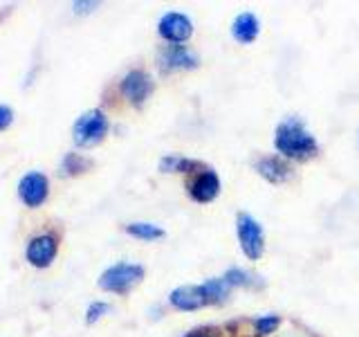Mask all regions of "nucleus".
I'll list each match as a JSON object with an SVG mask.
<instances>
[{
  "instance_id": "nucleus-21",
  "label": "nucleus",
  "mask_w": 359,
  "mask_h": 337,
  "mask_svg": "<svg viewBox=\"0 0 359 337\" xmlns=\"http://www.w3.org/2000/svg\"><path fill=\"white\" fill-rule=\"evenodd\" d=\"M222 329L218 326H198V329H191L187 331L182 337H222Z\"/></svg>"
},
{
  "instance_id": "nucleus-7",
  "label": "nucleus",
  "mask_w": 359,
  "mask_h": 337,
  "mask_svg": "<svg viewBox=\"0 0 359 337\" xmlns=\"http://www.w3.org/2000/svg\"><path fill=\"white\" fill-rule=\"evenodd\" d=\"M119 95L126 99V104L133 108H144L155 93V79L144 67H133L119 79Z\"/></svg>"
},
{
  "instance_id": "nucleus-27",
  "label": "nucleus",
  "mask_w": 359,
  "mask_h": 337,
  "mask_svg": "<svg viewBox=\"0 0 359 337\" xmlns=\"http://www.w3.org/2000/svg\"><path fill=\"white\" fill-rule=\"evenodd\" d=\"M357 142H359V135H357Z\"/></svg>"
},
{
  "instance_id": "nucleus-25",
  "label": "nucleus",
  "mask_w": 359,
  "mask_h": 337,
  "mask_svg": "<svg viewBox=\"0 0 359 337\" xmlns=\"http://www.w3.org/2000/svg\"><path fill=\"white\" fill-rule=\"evenodd\" d=\"M151 312V319H160L162 317V315H164V310H162V306H160V303H155V306L149 310Z\"/></svg>"
},
{
  "instance_id": "nucleus-26",
  "label": "nucleus",
  "mask_w": 359,
  "mask_h": 337,
  "mask_svg": "<svg viewBox=\"0 0 359 337\" xmlns=\"http://www.w3.org/2000/svg\"><path fill=\"white\" fill-rule=\"evenodd\" d=\"M243 337H252V335H243Z\"/></svg>"
},
{
  "instance_id": "nucleus-17",
  "label": "nucleus",
  "mask_w": 359,
  "mask_h": 337,
  "mask_svg": "<svg viewBox=\"0 0 359 337\" xmlns=\"http://www.w3.org/2000/svg\"><path fill=\"white\" fill-rule=\"evenodd\" d=\"M123 232L133 239L144 241V243H155V241H162L166 236V230L162 225L157 223H149V220H133L128 225H123Z\"/></svg>"
},
{
  "instance_id": "nucleus-1",
  "label": "nucleus",
  "mask_w": 359,
  "mask_h": 337,
  "mask_svg": "<svg viewBox=\"0 0 359 337\" xmlns=\"http://www.w3.org/2000/svg\"><path fill=\"white\" fill-rule=\"evenodd\" d=\"M274 153L292 164H306L321 153V144L308 124L297 115L280 119L272 133Z\"/></svg>"
},
{
  "instance_id": "nucleus-15",
  "label": "nucleus",
  "mask_w": 359,
  "mask_h": 337,
  "mask_svg": "<svg viewBox=\"0 0 359 337\" xmlns=\"http://www.w3.org/2000/svg\"><path fill=\"white\" fill-rule=\"evenodd\" d=\"M220 277L227 281L231 290H263L267 286V281L261 275L241 265H229Z\"/></svg>"
},
{
  "instance_id": "nucleus-4",
  "label": "nucleus",
  "mask_w": 359,
  "mask_h": 337,
  "mask_svg": "<svg viewBox=\"0 0 359 337\" xmlns=\"http://www.w3.org/2000/svg\"><path fill=\"white\" fill-rule=\"evenodd\" d=\"M108 133H110V119L106 115V110L90 108L81 117H76L72 126V140L79 149H93V146H99L108 138Z\"/></svg>"
},
{
  "instance_id": "nucleus-22",
  "label": "nucleus",
  "mask_w": 359,
  "mask_h": 337,
  "mask_svg": "<svg viewBox=\"0 0 359 337\" xmlns=\"http://www.w3.org/2000/svg\"><path fill=\"white\" fill-rule=\"evenodd\" d=\"M276 337H317V335H314L310 329H306V326H303V324L292 322L290 329H287V331H280Z\"/></svg>"
},
{
  "instance_id": "nucleus-3",
  "label": "nucleus",
  "mask_w": 359,
  "mask_h": 337,
  "mask_svg": "<svg viewBox=\"0 0 359 337\" xmlns=\"http://www.w3.org/2000/svg\"><path fill=\"white\" fill-rule=\"evenodd\" d=\"M144 277H146V270L142 263L119 261V263H112L99 275L97 286L104 292H110V295H128L130 290H135L142 284Z\"/></svg>"
},
{
  "instance_id": "nucleus-16",
  "label": "nucleus",
  "mask_w": 359,
  "mask_h": 337,
  "mask_svg": "<svg viewBox=\"0 0 359 337\" xmlns=\"http://www.w3.org/2000/svg\"><path fill=\"white\" fill-rule=\"evenodd\" d=\"M247 324L252 326V337H276L283 331V315L278 312H263L256 315V317L247 319Z\"/></svg>"
},
{
  "instance_id": "nucleus-24",
  "label": "nucleus",
  "mask_w": 359,
  "mask_h": 337,
  "mask_svg": "<svg viewBox=\"0 0 359 337\" xmlns=\"http://www.w3.org/2000/svg\"><path fill=\"white\" fill-rule=\"evenodd\" d=\"M11 121H14V110L5 104H0V131H5Z\"/></svg>"
},
{
  "instance_id": "nucleus-14",
  "label": "nucleus",
  "mask_w": 359,
  "mask_h": 337,
  "mask_svg": "<svg viewBox=\"0 0 359 337\" xmlns=\"http://www.w3.org/2000/svg\"><path fill=\"white\" fill-rule=\"evenodd\" d=\"M205 164L202 160H196V157H189L182 153H164L157 162V171L164 176H194L198 168Z\"/></svg>"
},
{
  "instance_id": "nucleus-23",
  "label": "nucleus",
  "mask_w": 359,
  "mask_h": 337,
  "mask_svg": "<svg viewBox=\"0 0 359 337\" xmlns=\"http://www.w3.org/2000/svg\"><path fill=\"white\" fill-rule=\"evenodd\" d=\"M97 7H99V3H95V0H74V3H72V11L76 16L93 14Z\"/></svg>"
},
{
  "instance_id": "nucleus-13",
  "label": "nucleus",
  "mask_w": 359,
  "mask_h": 337,
  "mask_svg": "<svg viewBox=\"0 0 359 337\" xmlns=\"http://www.w3.org/2000/svg\"><path fill=\"white\" fill-rule=\"evenodd\" d=\"M18 196L27 207L32 209L41 207L50 196V180L39 171H29L18 183Z\"/></svg>"
},
{
  "instance_id": "nucleus-19",
  "label": "nucleus",
  "mask_w": 359,
  "mask_h": 337,
  "mask_svg": "<svg viewBox=\"0 0 359 337\" xmlns=\"http://www.w3.org/2000/svg\"><path fill=\"white\" fill-rule=\"evenodd\" d=\"M93 160L81 153H65V157L61 160V166H59V173L61 178H74V176H81L86 171L93 168Z\"/></svg>"
},
{
  "instance_id": "nucleus-18",
  "label": "nucleus",
  "mask_w": 359,
  "mask_h": 337,
  "mask_svg": "<svg viewBox=\"0 0 359 337\" xmlns=\"http://www.w3.org/2000/svg\"><path fill=\"white\" fill-rule=\"evenodd\" d=\"M202 286H205V290H207V297H209L211 306H227L229 303L233 290L229 288V284L222 277H209V279L202 281Z\"/></svg>"
},
{
  "instance_id": "nucleus-20",
  "label": "nucleus",
  "mask_w": 359,
  "mask_h": 337,
  "mask_svg": "<svg viewBox=\"0 0 359 337\" xmlns=\"http://www.w3.org/2000/svg\"><path fill=\"white\" fill-rule=\"evenodd\" d=\"M110 310H112V306H110L108 301H93V303L88 306V310H86V324H88V326L97 324L99 319H104Z\"/></svg>"
},
{
  "instance_id": "nucleus-5",
  "label": "nucleus",
  "mask_w": 359,
  "mask_h": 337,
  "mask_svg": "<svg viewBox=\"0 0 359 337\" xmlns=\"http://www.w3.org/2000/svg\"><path fill=\"white\" fill-rule=\"evenodd\" d=\"M155 65L164 77L180 74V72H194L202 65L200 54L191 45H160L155 52Z\"/></svg>"
},
{
  "instance_id": "nucleus-10",
  "label": "nucleus",
  "mask_w": 359,
  "mask_h": 337,
  "mask_svg": "<svg viewBox=\"0 0 359 337\" xmlns=\"http://www.w3.org/2000/svg\"><path fill=\"white\" fill-rule=\"evenodd\" d=\"M252 168L256 171V176L265 180L267 185H285L294 178V166L292 162L283 160L280 155L276 153H267V155H258L256 160L252 162Z\"/></svg>"
},
{
  "instance_id": "nucleus-11",
  "label": "nucleus",
  "mask_w": 359,
  "mask_h": 337,
  "mask_svg": "<svg viewBox=\"0 0 359 337\" xmlns=\"http://www.w3.org/2000/svg\"><path fill=\"white\" fill-rule=\"evenodd\" d=\"M56 254H59V236H54L50 232L34 236V239L27 243V250H25V258L27 263L34 267H50L54 263Z\"/></svg>"
},
{
  "instance_id": "nucleus-2",
  "label": "nucleus",
  "mask_w": 359,
  "mask_h": 337,
  "mask_svg": "<svg viewBox=\"0 0 359 337\" xmlns=\"http://www.w3.org/2000/svg\"><path fill=\"white\" fill-rule=\"evenodd\" d=\"M236 241L247 261H261L267 252V236L263 223L250 211L236 213Z\"/></svg>"
},
{
  "instance_id": "nucleus-12",
  "label": "nucleus",
  "mask_w": 359,
  "mask_h": 337,
  "mask_svg": "<svg viewBox=\"0 0 359 337\" xmlns=\"http://www.w3.org/2000/svg\"><path fill=\"white\" fill-rule=\"evenodd\" d=\"M263 32V22H261V16L256 14V11H238L233 18H231V25H229V37L233 43L238 45H252L258 41Z\"/></svg>"
},
{
  "instance_id": "nucleus-6",
  "label": "nucleus",
  "mask_w": 359,
  "mask_h": 337,
  "mask_svg": "<svg viewBox=\"0 0 359 337\" xmlns=\"http://www.w3.org/2000/svg\"><path fill=\"white\" fill-rule=\"evenodd\" d=\"M184 191L189 200H194L196 205H211L222 194V180L220 173L209 164H202L194 176L184 180Z\"/></svg>"
},
{
  "instance_id": "nucleus-9",
  "label": "nucleus",
  "mask_w": 359,
  "mask_h": 337,
  "mask_svg": "<svg viewBox=\"0 0 359 337\" xmlns=\"http://www.w3.org/2000/svg\"><path fill=\"white\" fill-rule=\"evenodd\" d=\"M168 306L177 312H198V310H205L211 308L209 297H207V290L202 284H182V286H175L171 292H168Z\"/></svg>"
},
{
  "instance_id": "nucleus-8",
  "label": "nucleus",
  "mask_w": 359,
  "mask_h": 337,
  "mask_svg": "<svg viewBox=\"0 0 359 337\" xmlns=\"http://www.w3.org/2000/svg\"><path fill=\"white\" fill-rule=\"evenodd\" d=\"M196 25L194 18L184 11H164L157 20V37L168 45H189V41L194 39Z\"/></svg>"
}]
</instances>
